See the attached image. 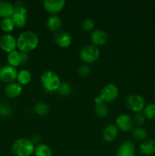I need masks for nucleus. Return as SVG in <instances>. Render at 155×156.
Wrapping results in <instances>:
<instances>
[{"label": "nucleus", "instance_id": "f257e3e1", "mask_svg": "<svg viewBox=\"0 0 155 156\" xmlns=\"http://www.w3.org/2000/svg\"><path fill=\"white\" fill-rule=\"evenodd\" d=\"M39 37L35 32L25 30L18 35L17 38V48L20 52L30 53L37 47Z\"/></svg>", "mask_w": 155, "mask_h": 156}, {"label": "nucleus", "instance_id": "f03ea898", "mask_svg": "<svg viewBox=\"0 0 155 156\" xmlns=\"http://www.w3.org/2000/svg\"><path fill=\"white\" fill-rule=\"evenodd\" d=\"M34 150L35 145L27 138L18 139L12 146V152L15 156H31Z\"/></svg>", "mask_w": 155, "mask_h": 156}, {"label": "nucleus", "instance_id": "7ed1b4c3", "mask_svg": "<svg viewBox=\"0 0 155 156\" xmlns=\"http://www.w3.org/2000/svg\"><path fill=\"white\" fill-rule=\"evenodd\" d=\"M40 82L44 89L49 92L56 91L61 85L59 76L51 70L45 71L40 76Z\"/></svg>", "mask_w": 155, "mask_h": 156}, {"label": "nucleus", "instance_id": "20e7f679", "mask_svg": "<svg viewBox=\"0 0 155 156\" xmlns=\"http://www.w3.org/2000/svg\"><path fill=\"white\" fill-rule=\"evenodd\" d=\"M100 50L93 44L85 45L81 49L80 57L86 64L93 63L98 59L100 56Z\"/></svg>", "mask_w": 155, "mask_h": 156}, {"label": "nucleus", "instance_id": "39448f33", "mask_svg": "<svg viewBox=\"0 0 155 156\" xmlns=\"http://www.w3.org/2000/svg\"><path fill=\"white\" fill-rule=\"evenodd\" d=\"M126 105L129 110L134 113H141L146 106L144 98L138 94H131L126 99Z\"/></svg>", "mask_w": 155, "mask_h": 156}, {"label": "nucleus", "instance_id": "423d86ee", "mask_svg": "<svg viewBox=\"0 0 155 156\" xmlns=\"http://www.w3.org/2000/svg\"><path fill=\"white\" fill-rule=\"evenodd\" d=\"M119 93V91L116 85L108 83L103 87L99 96L103 99L104 103H111L118 98Z\"/></svg>", "mask_w": 155, "mask_h": 156}, {"label": "nucleus", "instance_id": "0eeeda50", "mask_svg": "<svg viewBox=\"0 0 155 156\" xmlns=\"http://www.w3.org/2000/svg\"><path fill=\"white\" fill-rule=\"evenodd\" d=\"M133 118L127 114H121L115 119V126L122 132H131L134 128Z\"/></svg>", "mask_w": 155, "mask_h": 156}, {"label": "nucleus", "instance_id": "6e6552de", "mask_svg": "<svg viewBox=\"0 0 155 156\" xmlns=\"http://www.w3.org/2000/svg\"><path fill=\"white\" fill-rule=\"evenodd\" d=\"M0 49L9 53L17 50V38L10 34H5L0 37Z\"/></svg>", "mask_w": 155, "mask_h": 156}, {"label": "nucleus", "instance_id": "1a4fd4ad", "mask_svg": "<svg viewBox=\"0 0 155 156\" xmlns=\"http://www.w3.org/2000/svg\"><path fill=\"white\" fill-rule=\"evenodd\" d=\"M18 71L17 68L7 65L2 66L0 69V80L5 83H12L16 81Z\"/></svg>", "mask_w": 155, "mask_h": 156}, {"label": "nucleus", "instance_id": "9d476101", "mask_svg": "<svg viewBox=\"0 0 155 156\" xmlns=\"http://www.w3.org/2000/svg\"><path fill=\"white\" fill-rule=\"evenodd\" d=\"M90 40H91V44L98 47L100 46L105 45L108 42L109 37L104 30L101 29H95L91 32Z\"/></svg>", "mask_w": 155, "mask_h": 156}, {"label": "nucleus", "instance_id": "9b49d317", "mask_svg": "<svg viewBox=\"0 0 155 156\" xmlns=\"http://www.w3.org/2000/svg\"><path fill=\"white\" fill-rule=\"evenodd\" d=\"M65 5V0H45L43 7L46 12L52 15H57L64 9Z\"/></svg>", "mask_w": 155, "mask_h": 156}, {"label": "nucleus", "instance_id": "f8f14e48", "mask_svg": "<svg viewBox=\"0 0 155 156\" xmlns=\"http://www.w3.org/2000/svg\"><path fill=\"white\" fill-rule=\"evenodd\" d=\"M55 43L62 48H67L72 42V37L69 33L64 30H59L56 32L53 37Z\"/></svg>", "mask_w": 155, "mask_h": 156}, {"label": "nucleus", "instance_id": "ddd939ff", "mask_svg": "<svg viewBox=\"0 0 155 156\" xmlns=\"http://www.w3.org/2000/svg\"><path fill=\"white\" fill-rule=\"evenodd\" d=\"M23 91V86L20 85L18 82H14L12 83L7 84L5 87L4 92L5 94L9 98H16L19 97Z\"/></svg>", "mask_w": 155, "mask_h": 156}, {"label": "nucleus", "instance_id": "4468645a", "mask_svg": "<svg viewBox=\"0 0 155 156\" xmlns=\"http://www.w3.org/2000/svg\"><path fill=\"white\" fill-rule=\"evenodd\" d=\"M135 144L131 141H125L119 146L115 156H135Z\"/></svg>", "mask_w": 155, "mask_h": 156}, {"label": "nucleus", "instance_id": "2eb2a0df", "mask_svg": "<svg viewBox=\"0 0 155 156\" xmlns=\"http://www.w3.org/2000/svg\"><path fill=\"white\" fill-rule=\"evenodd\" d=\"M119 130L115 124H109L104 128L102 133L103 139L106 143H112L115 141L119 135Z\"/></svg>", "mask_w": 155, "mask_h": 156}, {"label": "nucleus", "instance_id": "dca6fc26", "mask_svg": "<svg viewBox=\"0 0 155 156\" xmlns=\"http://www.w3.org/2000/svg\"><path fill=\"white\" fill-rule=\"evenodd\" d=\"M139 151L141 155L149 156L155 153V140L149 139L144 140L140 144Z\"/></svg>", "mask_w": 155, "mask_h": 156}, {"label": "nucleus", "instance_id": "f3484780", "mask_svg": "<svg viewBox=\"0 0 155 156\" xmlns=\"http://www.w3.org/2000/svg\"><path fill=\"white\" fill-rule=\"evenodd\" d=\"M15 12V5L9 1H0V18H12Z\"/></svg>", "mask_w": 155, "mask_h": 156}, {"label": "nucleus", "instance_id": "a211bd4d", "mask_svg": "<svg viewBox=\"0 0 155 156\" xmlns=\"http://www.w3.org/2000/svg\"><path fill=\"white\" fill-rule=\"evenodd\" d=\"M62 25V21L60 17L57 15H52L47 18L46 26L50 30L53 32H57L60 30Z\"/></svg>", "mask_w": 155, "mask_h": 156}, {"label": "nucleus", "instance_id": "6ab92c4d", "mask_svg": "<svg viewBox=\"0 0 155 156\" xmlns=\"http://www.w3.org/2000/svg\"><path fill=\"white\" fill-rule=\"evenodd\" d=\"M7 62L9 66L12 67L19 66L20 65L22 64V59H21V52L19 50H14L11 53H8L7 55Z\"/></svg>", "mask_w": 155, "mask_h": 156}, {"label": "nucleus", "instance_id": "aec40b11", "mask_svg": "<svg viewBox=\"0 0 155 156\" xmlns=\"http://www.w3.org/2000/svg\"><path fill=\"white\" fill-rule=\"evenodd\" d=\"M12 20H13L15 27H18V28H21V27H24L25 24H27V14L21 13V12H15L13 15L12 16Z\"/></svg>", "mask_w": 155, "mask_h": 156}, {"label": "nucleus", "instance_id": "412c9836", "mask_svg": "<svg viewBox=\"0 0 155 156\" xmlns=\"http://www.w3.org/2000/svg\"><path fill=\"white\" fill-rule=\"evenodd\" d=\"M32 76L31 73L29 70L27 69H21L20 71H18V76H17V82L23 85H26L28 83H30V82L31 81Z\"/></svg>", "mask_w": 155, "mask_h": 156}, {"label": "nucleus", "instance_id": "4be33fe9", "mask_svg": "<svg viewBox=\"0 0 155 156\" xmlns=\"http://www.w3.org/2000/svg\"><path fill=\"white\" fill-rule=\"evenodd\" d=\"M132 136L134 140L138 141H144L147 138V130L142 126H136L134 127L133 129L131 131Z\"/></svg>", "mask_w": 155, "mask_h": 156}, {"label": "nucleus", "instance_id": "5701e85b", "mask_svg": "<svg viewBox=\"0 0 155 156\" xmlns=\"http://www.w3.org/2000/svg\"><path fill=\"white\" fill-rule=\"evenodd\" d=\"M35 156H53V152L50 147L43 143H40L35 146Z\"/></svg>", "mask_w": 155, "mask_h": 156}, {"label": "nucleus", "instance_id": "b1692460", "mask_svg": "<svg viewBox=\"0 0 155 156\" xmlns=\"http://www.w3.org/2000/svg\"><path fill=\"white\" fill-rule=\"evenodd\" d=\"M33 110L37 115L45 117L50 113V107L45 102H37L33 106Z\"/></svg>", "mask_w": 155, "mask_h": 156}, {"label": "nucleus", "instance_id": "393cba45", "mask_svg": "<svg viewBox=\"0 0 155 156\" xmlns=\"http://www.w3.org/2000/svg\"><path fill=\"white\" fill-rule=\"evenodd\" d=\"M0 27L3 31L9 34V32H12L15 29V25L12 18H2L0 21Z\"/></svg>", "mask_w": 155, "mask_h": 156}, {"label": "nucleus", "instance_id": "a878e982", "mask_svg": "<svg viewBox=\"0 0 155 156\" xmlns=\"http://www.w3.org/2000/svg\"><path fill=\"white\" fill-rule=\"evenodd\" d=\"M143 114L146 118L153 120L155 119V103H150L144 107Z\"/></svg>", "mask_w": 155, "mask_h": 156}, {"label": "nucleus", "instance_id": "bb28decb", "mask_svg": "<svg viewBox=\"0 0 155 156\" xmlns=\"http://www.w3.org/2000/svg\"><path fill=\"white\" fill-rule=\"evenodd\" d=\"M56 91H57V93L59 95L62 96V97H67V96L71 94V87L69 84L65 83V82H62Z\"/></svg>", "mask_w": 155, "mask_h": 156}, {"label": "nucleus", "instance_id": "cd10ccee", "mask_svg": "<svg viewBox=\"0 0 155 156\" xmlns=\"http://www.w3.org/2000/svg\"><path fill=\"white\" fill-rule=\"evenodd\" d=\"M94 113L99 117H105L108 114V108L106 104L97 105L94 106Z\"/></svg>", "mask_w": 155, "mask_h": 156}, {"label": "nucleus", "instance_id": "c85d7f7f", "mask_svg": "<svg viewBox=\"0 0 155 156\" xmlns=\"http://www.w3.org/2000/svg\"><path fill=\"white\" fill-rule=\"evenodd\" d=\"M82 28L85 30V31L91 32L94 30V26H95V23L93 21L91 18H87L83 20L82 21Z\"/></svg>", "mask_w": 155, "mask_h": 156}, {"label": "nucleus", "instance_id": "c756f323", "mask_svg": "<svg viewBox=\"0 0 155 156\" xmlns=\"http://www.w3.org/2000/svg\"><path fill=\"white\" fill-rule=\"evenodd\" d=\"M145 120L146 117L142 112L136 113L134 116L133 121L137 126H142L145 123Z\"/></svg>", "mask_w": 155, "mask_h": 156}, {"label": "nucleus", "instance_id": "7c9ffc66", "mask_svg": "<svg viewBox=\"0 0 155 156\" xmlns=\"http://www.w3.org/2000/svg\"><path fill=\"white\" fill-rule=\"evenodd\" d=\"M78 73L81 77H87L91 73V68L88 64H83V65L80 66L78 69Z\"/></svg>", "mask_w": 155, "mask_h": 156}, {"label": "nucleus", "instance_id": "2f4dec72", "mask_svg": "<svg viewBox=\"0 0 155 156\" xmlns=\"http://www.w3.org/2000/svg\"><path fill=\"white\" fill-rule=\"evenodd\" d=\"M12 108L8 105H3L0 106V115L2 117H9L12 114Z\"/></svg>", "mask_w": 155, "mask_h": 156}, {"label": "nucleus", "instance_id": "473e14b6", "mask_svg": "<svg viewBox=\"0 0 155 156\" xmlns=\"http://www.w3.org/2000/svg\"><path fill=\"white\" fill-rule=\"evenodd\" d=\"M30 140H31V142L34 145L35 144L39 145L40 142V140H41V136L40 135H38V134H34V135L31 137Z\"/></svg>", "mask_w": 155, "mask_h": 156}, {"label": "nucleus", "instance_id": "72a5a7b5", "mask_svg": "<svg viewBox=\"0 0 155 156\" xmlns=\"http://www.w3.org/2000/svg\"><path fill=\"white\" fill-rule=\"evenodd\" d=\"M29 54L28 53H23L21 52V59H22V64L27 63L29 61Z\"/></svg>", "mask_w": 155, "mask_h": 156}, {"label": "nucleus", "instance_id": "f704fd0d", "mask_svg": "<svg viewBox=\"0 0 155 156\" xmlns=\"http://www.w3.org/2000/svg\"><path fill=\"white\" fill-rule=\"evenodd\" d=\"M94 103H95L96 105H103V104H105L104 101H103V99H102L100 96H97V97L95 98V99H94Z\"/></svg>", "mask_w": 155, "mask_h": 156}, {"label": "nucleus", "instance_id": "c9c22d12", "mask_svg": "<svg viewBox=\"0 0 155 156\" xmlns=\"http://www.w3.org/2000/svg\"><path fill=\"white\" fill-rule=\"evenodd\" d=\"M1 68H2V66H1V64H0V69H1Z\"/></svg>", "mask_w": 155, "mask_h": 156}, {"label": "nucleus", "instance_id": "e433bc0d", "mask_svg": "<svg viewBox=\"0 0 155 156\" xmlns=\"http://www.w3.org/2000/svg\"><path fill=\"white\" fill-rule=\"evenodd\" d=\"M0 106H1V103H0Z\"/></svg>", "mask_w": 155, "mask_h": 156}]
</instances>
